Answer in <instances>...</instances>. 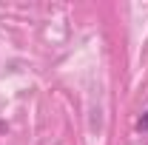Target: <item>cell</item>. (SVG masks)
<instances>
[{"label":"cell","instance_id":"1","mask_svg":"<svg viewBox=\"0 0 148 145\" xmlns=\"http://www.w3.org/2000/svg\"><path fill=\"white\" fill-rule=\"evenodd\" d=\"M137 128H140V131H148V111L140 117V120H137Z\"/></svg>","mask_w":148,"mask_h":145}]
</instances>
